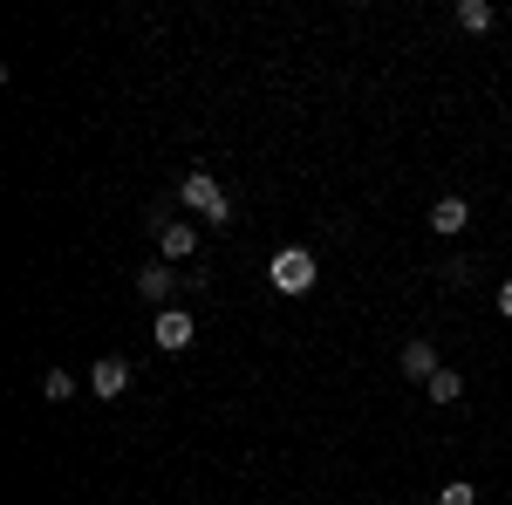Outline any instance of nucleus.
<instances>
[{
    "mask_svg": "<svg viewBox=\"0 0 512 505\" xmlns=\"http://www.w3.org/2000/svg\"><path fill=\"white\" fill-rule=\"evenodd\" d=\"M158 246H164V260H192V253H198V226L164 219V226H158Z\"/></svg>",
    "mask_w": 512,
    "mask_h": 505,
    "instance_id": "0eeeda50",
    "label": "nucleus"
},
{
    "mask_svg": "<svg viewBox=\"0 0 512 505\" xmlns=\"http://www.w3.org/2000/svg\"><path fill=\"white\" fill-rule=\"evenodd\" d=\"M315 253L308 246H280L274 253V267H267V280H274L280 294H315Z\"/></svg>",
    "mask_w": 512,
    "mask_h": 505,
    "instance_id": "f03ea898",
    "label": "nucleus"
},
{
    "mask_svg": "<svg viewBox=\"0 0 512 505\" xmlns=\"http://www.w3.org/2000/svg\"><path fill=\"white\" fill-rule=\"evenodd\" d=\"M492 21H499L492 0H458V28H465V35H492Z\"/></svg>",
    "mask_w": 512,
    "mask_h": 505,
    "instance_id": "1a4fd4ad",
    "label": "nucleus"
},
{
    "mask_svg": "<svg viewBox=\"0 0 512 505\" xmlns=\"http://www.w3.org/2000/svg\"><path fill=\"white\" fill-rule=\"evenodd\" d=\"M192 335H198V321L185 308H164L158 321H151V342H158V349H192Z\"/></svg>",
    "mask_w": 512,
    "mask_h": 505,
    "instance_id": "7ed1b4c3",
    "label": "nucleus"
},
{
    "mask_svg": "<svg viewBox=\"0 0 512 505\" xmlns=\"http://www.w3.org/2000/svg\"><path fill=\"white\" fill-rule=\"evenodd\" d=\"M424 396H431V403H458V396H465V376H458V369H437L431 383H424Z\"/></svg>",
    "mask_w": 512,
    "mask_h": 505,
    "instance_id": "9d476101",
    "label": "nucleus"
},
{
    "mask_svg": "<svg viewBox=\"0 0 512 505\" xmlns=\"http://www.w3.org/2000/svg\"><path fill=\"white\" fill-rule=\"evenodd\" d=\"M472 273H478L472 260H444V280H451V287H465V280H472Z\"/></svg>",
    "mask_w": 512,
    "mask_h": 505,
    "instance_id": "ddd939ff",
    "label": "nucleus"
},
{
    "mask_svg": "<svg viewBox=\"0 0 512 505\" xmlns=\"http://www.w3.org/2000/svg\"><path fill=\"white\" fill-rule=\"evenodd\" d=\"M499 314H506V321H512V273H506V280H499Z\"/></svg>",
    "mask_w": 512,
    "mask_h": 505,
    "instance_id": "4468645a",
    "label": "nucleus"
},
{
    "mask_svg": "<svg viewBox=\"0 0 512 505\" xmlns=\"http://www.w3.org/2000/svg\"><path fill=\"white\" fill-rule=\"evenodd\" d=\"M178 198L192 205L205 226H233V198H226V185H219L212 171H185V178H178Z\"/></svg>",
    "mask_w": 512,
    "mask_h": 505,
    "instance_id": "f257e3e1",
    "label": "nucleus"
},
{
    "mask_svg": "<svg viewBox=\"0 0 512 505\" xmlns=\"http://www.w3.org/2000/svg\"><path fill=\"white\" fill-rule=\"evenodd\" d=\"M465 226H472V205H465V198H458V192H444V198H437V205H431V233L458 239V233H465Z\"/></svg>",
    "mask_w": 512,
    "mask_h": 505,
    "instance_id": "39448f33",
    "label": "nucleus"
},
{
    "mask_svg": "<svg viewBox=\"0 0 512 505\" xmlns=\"http://www.w3.org/2000/svg\"><path fill=\"white\" fill-rule=\"evenodd\" d=\"M171 287H178V273H171V267H144V273H137V294H144L158 314L171 308Z\"/></svg>",
    "mask_w": 512,
    "mask_h": 505,
    "instance_id": "6e6552de",
    "label": "nucleus"
},
{
    "mask_svg": "<svg viewBox=\"0 0 512 505\" xmlns=\"http://www.w3.org/2000/svg\"><path fill=\"white\" fill-rule=\"evenodd\" d=\"M89 389H96L103 403H117L123 389H130V362H123V355H103V362L89 369Z\"/></svg>",
    "mask_w": 512,
    "mask_h": 505,
    "instance_id": "20e7f679",
    "label": "nucleus"
},
{
    "mask_svg": "<svg viewBox=\"0 0 512 505\" xmlns=\"http://www.w3.org/2000/svg\"><path fill=\"white\" fill-rule=\"evenodd\" d=\"M437 369H444V362H437V342H431V335L403 342V376H410V383H431Z\"/></svg>",
    "mask_w": 512,
    "mask_h": 505,
    "instance_id": "423d86ee",
    "label": "nucleus"
},
{
    "mask_svg": "<svg viewBox=\"0 0 512 505\" xmlns=\"http://www.w3.org/2000/svg\"><path fill=\"white\" fill-rule=\"evenodd\" d=\"M41 396H48V403H69V396H76V376H69V369H41Z\"/></svg>",
    "mask_w": 512,
    "mask_h": 505,
    "instance_id": "9b49d317",
    "label": "nucleus"
},
{
    "mask_svg": "<svg viewBox=\"0 0 512 505\" xmlns=\"http://www.w3.org/2000/svg\"><path fill=\"white\" fill-rule=\"evenodd\" d=\"M437 505H478V485L472 478H444L437 485Z\"/></svg>",
    "mask_w": 512,
    "mask_h": 505,
    "instance_id": "f8f14e48",
    "label": "nucleus"
}]
</instances>
